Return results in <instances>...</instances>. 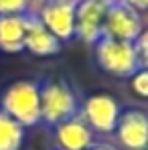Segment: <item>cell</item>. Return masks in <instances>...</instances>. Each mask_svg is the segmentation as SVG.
Returning a JSON list of instances; mask_svg holds the SVG:
<instances>
[{
	"label": "cell",
	"mask_w": 148,
	"mask_h": 150,
	"mask_svg": "<svg viewBox=\"0 0 148 150\" xmlns=\"http://www.w3.org/2000/svg\"><path fill=\"white\" fill-rule=\"evenodd\" d=\"M26 14L14 16H0V51L2 53H21L25 51L26 37Z\"/></svg>",
	"instance_id": "obj_11"
},
{
	"label": "cell",
	"mask_w": 148,
	"mask_h": 150,
	"mask_svg": "<svg viewBox=\"0 0 148 150\" xmlns=\"http://www.w3.org/2000/svg\"><path fill=\"white\" fill-rule=\"evenodd\" d=\"M63 49V43L51 33L47 26L39 21L35 12H28L26 16V37H25V51L35 57H55Z\"/></svg>",
	"instance_id": "obj_10"
},
{
	"label": "cell",
	"mask_w": 148,
	"mask_h": 150,
	"mask_svg": "<svg viewBox=\"0 0 148 150\" xmlns=\"http://www.w3.org/2000/svg\"><path fill=\"white\" fill-rule=\"evenodd\" d=\"M118 2H122L126 6H130L132 10H136V12H148V0H118Z\"/></svg>",
	"instance_id": "obj_16"
},
{
	"label": "cell",
	"mask_w": 148,
	"mask_h": 150,
	"mask_svg": "<svg viewBox=\"0 0 148 150\" xmlns=\"http://www.w3.org/2000/svg\"><path fill=\"white\" fill-rule=\"evenodd\" d=\"M134 49L138 55V63L142 69H148V28L140 33V37L134 41Z\"/></svg>",
	"instance_id": "obj_15"
},
{
	"label": "cell",
	"mask_w": 148,
	"mask_h": 150,
	"mask_svg": "<svg viewBox=\"0 0 148 150\" xmlns=\"http://www.w3.org/2000/svg\"><path fill=\"white\" fill-rule=\"evenodd\" d=\"M120 114H122L120 101L112 93H106V91L87 96L83 103L79 105V116L85 120V124L96 134H101V136L114 134Z\"/></svg>",
	"instance_id": "obj_4"
},
{
	"label": "cell",
	"mask_w": 148,
	"mask_h": 150,
	"mask_svg": "<svg viewBox=\"0 0 148 150\" xmlns=\"http://www.w3.org/2000/svg\"><path fill=\"white\" fill-rule=\"evenodd\" d=\"M75 6L77 0H47L35 14L61 43H69L75 39Z\"/></svg>",
	"instance_id": "obj_5"
},
{
	"label": "cell",
	"mask_w": 148,
	"mask_h": 150,
	"mask_svg": "<svg viewBox=\"0 0 148 150\" xmlns=\"http://www.w3.org/2000/svg\"><path fill=\"white\" fill-rule=\"evenodd\" d=\"M43 2H47V0H33V8H30V12H35V10H37Z\"/></svg>",
	"instance_id": "obj_18"
},
{
	"label": "cell",
	"mask_w": 148,
	"mask_h": 150,
	"mask_svg": "<svg viewBox=\"0 0 148 150\" xmlns=\"http://www.w3.org/2000/svg\"><path fill=\"white\" fill-rule=\"evenodd\" d=\"M87 150H120V148L114 146V144H110V142H98V140H96Z\"/></svg>",
	"instance_id": "obj_17"
},
{
	"label": "cell",
	"mask_w": 148,
	"mask_h": 150,
	"mask_svg": "<svg viewBox=\"0 0 148 150\" xmlns=\"http://www.w3.org/2000/svg\"><path fill=\"white\" fill-rule=\"evenodd\" d=\"M114 0H77L75 6V39L96 45L103 33V21Z\"/></svg>",
	"instance_id": "obj_7"
},
{
	"label": "cell",
	"mask_w": 148,
	"mask_h": 150,
	"mask_svg": "<svg viewBox=\"0 0 148 150\" xmlns=\"http://www.w3.org/2000/svg\"><path fill=\"white\" fill-rule=\"evenodd\" d=\"M0 110L16 120L23 128L41 124V83L18 79L10 83L0 96Z\"/></svg>",
	"instance_id": "obj_1"
},
{
	"label": "cell",
	"mask_w": 148,
	"mask_h": 150,
	"mask_svg": "<svg viewBox=\"0 0 148 150\" xmlns=\"http://www.w3.org/2000/svg\"><path fill=\"white\" fill-rule=\"evenodd\" d=\"M33 8V0H0V16L26 14Z\"/></svg>",
	"instance_id": "obj_13"
},
{
	"label": "cell",
	"mask_w": 148,
	"mask_h": 150,
	"mask_svg": "<svg viewBox=\"0 0 148 150\" xmlns=\"http://www.w3.org/2000/svg\"><path fill=\"white\" fill-rule=\"evenodd\" d=\"M114 138L122 150H148V114L138 108L124 110L118 118Z\"/></svg>",
	"instance_id": "obj_8"
},
{
	"label": "cell",
	"mask_w": 148,
	"mask_h": 150,
	"mask_svg": "<svg viewBox=\"0 0 148 150\" xmlns=\"http://www.w3.org/2000/svg\"><path fill=\"white\" fill-rule=\"evenodd\" d=\"M142 30H144V23H142V14L140 12L132 10L130 6H126V4L118 2V0H114L110 4L106 21H103L101 37L134 43L140 37Z\"/></svg>",
	"instance_id": "obj_6"
},
{
	"label": "cell",
	"mask_w": 148,
	"mask_h": 150,
	"mask_svg": "<svg viewBox=\"0 0 148 150\" xmlns=\"http://www.w3.org/2000/svg\"><path fill=\"white\" fill-rule=\"evenodd\" d=\"M26 128L0 110V150H23Z\"/></svg>",
	"instance_id": "obj_12"
},
{
	"label": "cell",
	"mask_w": 148,
	"mask_h": 150,
	"mask_svg": "<svg viewBox=\"0 0 148 150\" xmlns=\"http://www.w3.org/2000/svg\"><path fill=\"white\" fill-rule=\"evenodd\" d=\"M53 150H55V148H53Z\"/></svg>",
	"instance_id": "obj_19"
},
{
	"label": "cell",
	"mask_w": 148,
	"mask_h": 150,
	"mask_svg": "<svg viewBox=\"0 0 148 150\" xmlns=\"http://www.w3.org/2000/svg\"><path fill=\"white\" fill-rule=\"evenodd\" d=\"M79 100L73 87L63 79L41 83V122L55 128L57 124L79 114Z\"/></svg>",
	"instance_id": "obj_2"
},
{
	"label": "cell",
	"mask_w": 148,
	"mask_h": 150,
	"mask_svg": "<svg viewBox=\"0 0 148 150\" xmlns=\"http://www.w3.org/2000/svg\"><path fill=\"white\" fill-rule=\"evenodd\" d=\"M96 63L103 73L118 79H130L140 69L134 43L106 37H101L96 43Z\"/></svg>",
	"instance_id": "obj_3"
},
{
	"label": "cell",
	"mask_w": 148,
	"mask_h": 150,
	"mask_svg": "<svg viewBox=\"0 0 148 150\" xmlns=\"http://www.w3.org/2000/svg\"><path fill=\"white\" fill-rule=\"evenodd\" d=\"M130 87L132 91L142 98V100H148V69H138L136 73L130 77Z\"/></svg>",
	"instance_id": "obj_14"
},
{
	"label": "cell",
	"mask_w": 148,
	"mask_h": 150,
	"mask_svg": "<svg viewBox=\"0 0 148 150\" xmlns=\"http://www.w3.org/2000/svg\"><path fill=\"white\" fill-rule=\"evenodd\" d=\"M55 150H87L96 142V132L77 114L53 128Z\"/></svg>",
	"instance_id": "obj_9"
}]
</instances>
